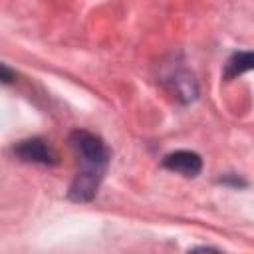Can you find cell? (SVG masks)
<instances>
[{
  "instance_id": "3",
  "label": "cell",
  "mask_w": 254,
  "mask_h": 254,
  "mask_svg": "<svg viewBox=\"0 0 254 254\" xmlns=\"http://www.w3.org/2000/svg\"><path fill=\"white\" fill-rule=\"evenodd\" d=\"M163 167L183 177H196L202 169V159L192 151H175L165 155Z\"/></svg>"
},
{
  "instance_id": "6",
  "label": "cell",
  "mask_w": 254,
  "mask_h": 254,
  "mask_svg": "<svg viewBox=\"0 0 254 254\" xmlns=\"http://www.w3.org/2000/svg\"><path fill=\"white\" fill-rule=\"evenodd\" d=\"M0 71H2V81H4V83H10V81L16 77V75H14L6 65H2V69H0Z\"/></svg>"
},
{
  "instance_id": "5",
  "label": "cell",
  "mask_w": 254,
  "mask_h": 254,
  "mask_svg": "<svg viewBox=\"0 0 254 254\" xmlns=\"http://www.w3.org/2000/svg\"><path fill=\"white\" fill-rule=\"evenodd\" d=\"M173 87H175V93L183 101H190L196 95V83H194L192 75H189V73H177L173 79Z\"/></svg>"
},
{
  "instance_id": "1",
  "label": "cell",
  "mask_w": 254,
  "mask_h": 254,
  "mask_svg": "<svg viewBox=\"0 0 254 254\" xmlns=\"http://www.w3.org/2000/svg\"><path fill=\"white\" fill-rule=\"evenodd\" d=\"M69 143L79 161V171L69 187V198L85 202L91 200L97 192V187L109 163V149L97 135L83 129L73 131L69 135Z\"/></svg>"
},
{
  "instance_id": "2",
  "label": "cell",
  "mask_w": 254,
  "mask_h": 254,
  "mask_svg": "<svg viewBox=\"0 0 254 254\" xmlns=\"http://www.w3.org/2000/svg\"><path fill=\"white\" fill-rule=\"evenodd\" d=\"M14 153L26 163H40V165H54L56 163L54 149L40 137H32V139L20 141L14 147Z\"/></svg>"
},
{
  "instance_id": "4",
  "label": "cell",
  "mask_w": 254,
  "mask_h": 254,
  "mask_svg": "<svg viewBox=\"0 0 254 254\" xmlns=\"http://www.w3.org/2000/svg\"><path fill=\"white\" fill-rule=\"evenodd\" d=\"M250 69H254V54L252 52H238L226 62L224 77L232 79V77H236L244 71H250Z\"/></svg>"
}]
</instances>
